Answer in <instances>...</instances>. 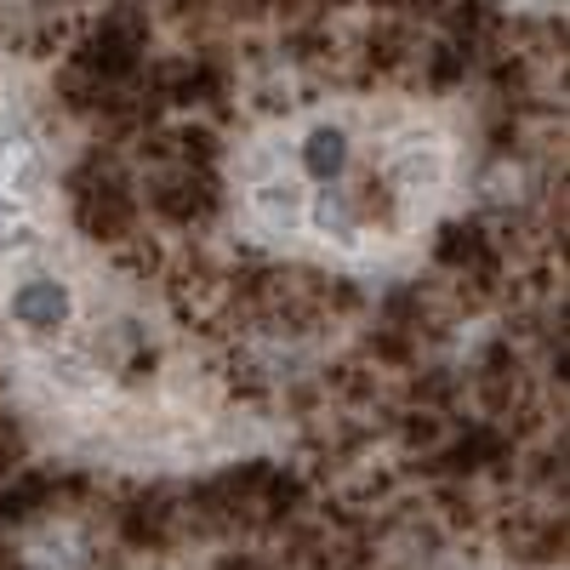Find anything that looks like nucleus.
I'll return each instance as SVG.
<instances>
[{
    "label": "nucleus",
    "mask_w": 570,
    "mask_h": 570,
    "mask_svg": "<svg viewBox=\"0 0 570 570\" xmlns=\"http://www.w3.org/2000/svg\"><path fill=\"white\" fill-rule=\"evenodd\" d=\"M7 320L35 343H58L75 325V285L63 274H46V268L23 274L7 292Z\"/></svg>",
    "instance_id": "obj_1"
},
{
    "label": "nucleus",
    "mask_w": 570,
    "mask_h": 570,
    "mask_svg": "<svg viewBox=\"0 0 570 570\" xmlns=\"http://www.w3.org/2000/svg\"><path fill=\"white\" fill-rule=\"evenodd\" d=\"M383 183L405 206L422 200V195H440V188L451 183V155L440 149L434 137H400L389 149V160H383Z\"/></svg>",
    "instance_id": "obj_2"
},
{
    "label": "nucleus",
    "mask_w": 570,
    "mask_h": 570,
    "mask_svg": "<svg viewBox=\"0 0 570 570\" xmlns=\"http://www.w3.org/2000/svg\"><path fill=\"white\" fill-rule=\"evenodd\" d=\"M149 212L171 228H206L217 217V183L195 166H183L149 188Z\"/></svg>",
    "instance_id": "obj_3"
},
{
    "label": "nucleus",
    "mask_w": 570,
    "mask_h": 570,
    "mask_svg": "<svg viewBox=\"0 0 570 570\" xmlns=\"http://www.w3.org/2000/svg\"><path fill=\"white\" fill-rule=\"evenodd\" d=\"M252 217L268 228V234H297L308 223V188L297 177H257L252 195H246Z\"/></svg>",
    "instance_id": "obj_4"
},
{
    "label": "nucleus",
    "mask_w": 570,
    "mask_h": 570,
    "mask_svg": "<svg viewBox=\"0 0 570 570\" xmlns=\"http://www.w3.org/2000/svg\"><path fill=\"white\" fill-rule=\"evenodd\" d=\"M297 160H303V177H314L320 188H337V183L348 177V166H354V137H348V126H337V120L308 126Z\"/></svg>",
    "instance_id": "obj_5"
},
{
    "label": "nucleus",
    "mask_w": 570,
    "mask_h": 570,
    "mask_svg": "<svg viewBox=\"0 0 570 570\" xmlns=\"http://www.w3.org/2000/svg\"><path fill=\"white\" fill-rule=\"evenodd\" d=\"M308 223L325 234V246H337V252L365 246V223H360V212H354L348 188H325V195H314V200H308Z\"/></svg>",
    "instance_id": "obj_6"
},
{
    "label": "nucleus",
    "mask_w": 570,
    "mask_h": 570,
    "mask_svg": "<svg viewBox=\"0 0 570 570\" xmlns=\"http://www.w3.org/2000/svg\"><path fill=\"white\" fill-rule=\"evenodd\" d=\"M18 223H23V195H12V188H7V195H0V240H7Z\"/></svg>",
    "instance_id": "obj_7"
}]
</instances>
